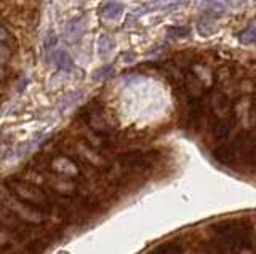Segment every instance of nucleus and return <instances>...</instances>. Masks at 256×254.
Returning <instances> with one entry per match:
<instances>
[{
  "instance_id": "f257e3e1",
  "label": "nucleus",
  "mask_w": 256,
  "mask_h": 254,
  "mask_svg": "<svg viewBox=\"0 0 256 254\" xmlns=\"http://www.w3.org/2000/svg\"><path fill=\"white\" fill-rule=\"evenodd\" d=\"M85 32V21L84 19H72V21L67 23L64 37L67 42H77V40L84 36Z\"/></svg>"
},
{
  "instance_id": "f03ea898",
  "label": "nucleus",
  "mask_w": 256,
  "mask_h": 254,
  "mask_svg": "<svg viewBox=\"0 0 256 254\" xmlns=\"http://www.w3.org/2000/svg\"><path fill=\"white\" fill-rule=\"evenodd\" d=\"M51 59H53V63H55L56 66L61 71L64 72H71L74 69V61H72V58L71 55L67 51L64 50H56V51H53L51 53Z\"/></svg>"
},
{
  "instance_id": "7ed1b4c3",
  "label": "nucleus",
  "mask_w": 256,
  "mask_h": 254,
  "mask_svg": "<svg viewBox=\"0 0 256 254\" xmlns=\"http://www.w3.org/2000/svg\"><path fill=\"white\" fill-rule=\"evenodd\" d=\"M200 8L207 15H213V16H221L226 13V5L223 0H202Z\"/></svg>"
},
{
  "instance_id": "20e7f679",
  "label": "nucleus",
  "mask_w": 256,
  "mask_h": 254,
  "mask_svg": "<svg viewBox=\"0 0 256 254\" xmlns=\"http://www.w3.org/2000/svg\"><path fill=\"white\" fill-rule=\"evenodd\" d=\"M124 15V5L119 2H111L103 6L101 10V16L104 19H109V21H117V19Z\"/></svg>"
},
{
  "instance_id": "39448f33",
  "label": "nucleus",
  "mask_w": 256,
  "mask_h": 254,
  "mask_svg": "<svg viewBox=\"0 0 256 254\" xmlns=\"http://www.w3.org/2000/svg\"><path fill=\"white\" fill-rule=\"evenodd\" d=\"M112 50H114L112 38L109 36H106V34H101L98 37V53L101 56H106V55H109Z\"/></svg>"
},
{
  "instance_id": "423d86ee",
  "label": "nucleus",
  "mask_w": 256,
  "mask_h": 254,
  "mask_svg": "<svg viewBox=\"0 0 256 254\" xmlns=\"http://www.w3.org/2000/svg\"><path fill=\"white\" fill-rule=\"evenodd\" d=\"M234 157V147H229V145H221L214 150V158L218 160L221 163H229Z\"/></svg>"
},
{
  "instance_id": "0eeeda50",
  "label": "nucleus",
  "mask_w": 256,
  "mask_h": 254,
  "mask_svg": "<svg viewBox=\"0 0 256 254\" xmlns=\"http://www.w3.org/2000/svg\"><path fill=\"white\" fill-rule=\"evenodd\" d=\"M239 40H240V43H244V45L255 43L256 42V23H252L245 31H242L239 36Z\"/></svg>"
},
{
  "instance_id": "6e6552de",
  "label": "nucleus",
  "mask_w": 256,
  "mask_h": 254,
  "mask_svg": "<svg viewBox=\"0 0 256 254\" xmlns=\"http://www.w3.org/2000/svg\"><path fill=\"white\" fill-rule=\"evenodd\" d=\"M181 3V0H152L149 3L151 10H170Z\"/></svg>"
},
{
  "instance_id": "1a4fd4ad",
  "label": "nucleus",
  "mask_w": 256,
  "mask_h": 254,
  "mask_svg": "<svg viewBox=\"0 0 256 254\" xmlns=\"http://www.w3.org/2000/svg\"><path fill=\"white\" fill-rule=\"evenodd\" d=\"M197 29H199V34L204 36V37H210L214 32H218V26L214 24L213 21H200L197 24Z\"/></svg>"
},
{
  "instance_id": "9d476101",
  "label": "nucleus",
  "mask_w": 256,
  "mask_h": 254,
  "mask_svg": "<svg viewBox=\"0 0 256 254\" xmlns=\"http://www.w3.org/2000/svg\"><path fill=\"white\" fill-rule=\"evenodd\" d=\"M112 73H114V68H112V66H101L99 69H96L95 72H93L91 78L95 80V82H103V80L109 78Z\"/></svg>"
},
{
  "instance_id": "9b49d317",
  "label": "nucleus",
  "mask_w": 256,
  "mask_h": 254,
  "mask_svg": "<svg viewBox=\"0 0 256 254\" xmlns=\"http://www.w3.org/2000/svg\"><path fill=\"white\" fill-rule=\"evenodd\" d=\"M167 32H168V36L170 37L178 38V37H187V34L191 32V29L186 28V26H173V28H168Z\"/></svg>"
},
{
  "instance_id": "f8f14e48",
  "label": "nucleus",
  "mask_w": 256,
  "mask_h": 254,
  "mask_svg": "<svg viewBox=\"0 0 256 254\" xmlns=\"http://www.w3.org/2000/svg\"><path fill=\"white\" fill-rule=\"evenodd\" d=\"M154 254H179V246L176 245H164L159 250L154 251Z\"/></svg>"
},
{
  "instance_id": "ddd939ff",
  "label": "nucleus",
  "mask_w": 256,
  "mask_h": 254,
  "mask_svg": "<svg viewBox=\"0 0 256 254\" xmlns=\"http://www.w3.org/2000/svg\"><path fill=\"white\" fill-rule=\"evenodd\" d=\"M79 96H80V93H77V95H76V93H72V95L66 96L64 99H61V106H63V108H67V106H71V103H74L72 99H77Z\"/></svg>"
},
{
  "instance_id": "4468645a",
  "label": "nucleus",
  "mask_w": 256,
  "mask_h": 254,
  "mask_svg": "<svg viewBox=\"0 0 256 254\" xmlns=\"http://www.w3.org/2000/svg\"><path fill=\"white\" fill-rule=\"evenodd\" d=\"M122 59H124L125 63H131L133 59H134V55H133V53H124V55H122Z\"/></svg>"
},
{
  "instance_id": "2eb2a0df",
  "label": "nucleus",
  "mask_w": 256,
  "mask_h": 254,
  "mask_svg": "<svg viewBox=\"0 0 256 254\" xmlns=\"http://www.w3.org/2000/svg\"><path fill=\"white\" fill-rule=\"evenodd\" d=\"M56 43V37L55 36H48V38H46V46H53V45H55Z\"/></svg>"
}]
</instances>
